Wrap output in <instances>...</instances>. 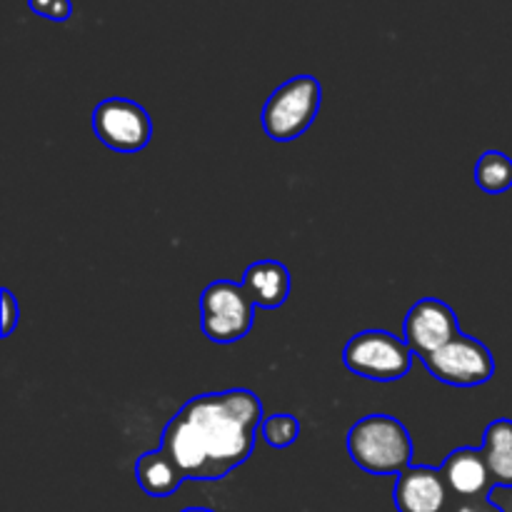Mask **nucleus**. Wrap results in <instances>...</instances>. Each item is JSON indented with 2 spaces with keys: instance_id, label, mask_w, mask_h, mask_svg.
I'll list each match as a JSON object with an SVG mask.
<instances>
[{
  "instance_id": "f257e3e1",
  "label": "nucleus",
  "mask_w": 512,
  "mask_h": 512,
  "mask_svg": "<svg viewBox=\"0 0 512 512\" xmlns=\"http://www.w3.org/2000/svg\"><path fill=\"white\" fill-rule=\"evenodd\" d=\"M260 425L263 403L253 390L205 393L170 418L160 448L188 480H223L253 455Z\"/></svg>"
},
{
  "instance_id": "f03ea898",
  "label": "nucleus",
  "mask_w": 512,
  "mask_h": 512,
  "mask_svg": "<svg viewBox=\"0 0 512 512\" xmlns=\"http://www.w3.org/2000/svg\"><path fill=\"white\" fill-rule=\"evenodd\" d=\"M348 453L370 475H400L413 465V440L393 415L360 418L348 433Z\"/></svg>"
},
{
  "instance_id": "7ed1b4c3",
  "label": "nucleus",
  "mask_w": 512,
  "mask_h": 512,
  "mask_svg": "<svg viewBox=\"0 0 512 512\" xmlns=\"http://www.w3.org/2000/svg\"><path fill=\"white\" fill-rule=\"evenodd\" d=\"M320 103H323V85L318 78L295 75L285 80L263 105L260 123H263L265 135L275 143L298 140L313 125Z\"/></svg>"
},
{
  "instance_id": "20e7f679",
  "label": "nucleus",
  "mask_w": 512,
  "mask_h": 512,
  "mask_svg": "<svg viewBox=\"0 0 512 512\" xmlns=\"http://www.w3.org/2000/svg\"><path fill=\"white\" fill-rule=\"evenodd\" d=\"M343 365L373 383H395L413 368V350L388 330H363L345 345Z\"/></svg>"
},
{
  "instance_id": "39448f33",
  "label": "nucleus",
  "mask_w": 512,
  "mask_h": 512,
  "mask_svg": "<svg viewBox=\"0 0 512 512\" xmlns=\"http://www.w3.org/2000/svg\"><path fill=\"white\" fill-rule=\"evenodd\" d=\"M255 303L235 280H215L200 295V328L218 345L243 340L253 328Z\"/></svg>"
},
{
  "instance_id": "423d86ee",
  "label": "nucleus",
  "mask_w": 512,
  "mask_h": 512,
  "mask_svg": "<svg viewBox=\"0 0 512 512\" xmlns=\"http://www.w3.org/2000/svg\"><path fill=\"white\" fill-rule=\"evenodd\" d=\"M423 365L435 380L455 388L485 385L495 375V358L480 340L460 333L438 353L423 358Z\"/></svg>"
},
{
  "instance_id": "0eeeda50",
  "label": "nucleus",
  "mask_w": 512,
  "mask_h": 512,
  "mask_svg": "<svg viewBox=\"0 0 512 512\" xmlns=\"http://www.w3.org/2000/svg\"><path fill=\"white\" fill-rule=\"evenodd\" d=\"M93 130L100 143L115 153H140L153 138V120L140 103L105 98L93 110Z\"/></svg>"
},
{
  "instance_id": "6e6552de",
  "label": "nucleus",
  "mask_w": 512,
  "mask_h": 512,
  "mask_svg": "<svg viewBox=\"0 0 512 512\" xmlns=\"http://www.w3.org/2000/svg\"><path fill=\"white\" fill-rule=\"evenodd\" d=\"M403 335L415 355L428 358L460 335L455 310L438 298L418 300L405 315Z\"/></svg>"
},
{
  "instance_id": "1a4fd4ad",
  "label": "nucleus",
  "mask_w": 512,
  "mask_h": 512,
  "mask_svg": "<svg viewBox=\"0 0 512 512\" xmlns=\"http://www.w3.org/2000/svg\"><path fill=\"white\" fill-rule=\"evenodd\" d=\"M393 503L398 512H450L455 498L445 483L443 470L430 465H410L395 480Z\"/></svg>"
},
{
  "instance_id": "9d476101",
  "label": "nucleus",
  "mask_w": 512,
  "mask_h": 512,
  "mask_svg": "<svg viewBox=\"0 0 512 512\" xmlns=\"http://www.w3.org/2000/svg\"><path fill=\"white\" fill-rule=\"evenodd\" d=\"M443 478L453 493L455 503L470 500H490V490L495 488V478L488 468L483 448H455L443 463Z\"/></svg>"
},
{
  "instance_id": "9b49d317",
  "label": "nucleus",
  "mask_w": 512,
  "mask_h": 512,
  "mask_svg": "<svg viewBox=\"0 0 512 512\" xmlns=\"http://www.w3.org/2000/svg\"><path fill=\"white\" fill-rule=\"evenodd\" d=\"M243 288L253 298L255 308L273 310L285 305L290 295V270L278 260H258L243 273Z\"/></svg>"
},
{
  "instance_id": "f8f14e48",
  "label": "nucleus",
  "mask_w": 512,
  "mask_h": 512,
  "mask_svg": "<svg viewBox=\"0 0 512 512\" xmlns=\"http://www.w3.org/2000/svg\"><path fill=\"white\" fill-rule=\"evenodd\" d=\"M135 480L150 498H168L185 483V473L163 448L150 450L135 460Z\"/></svg>"
},
{
  "instance_id": "ddd939ff",
  "label": "nucleus",
  "mask_w": 512,
  "mask_h": 512,
  "mask_svg": "<svg viewBox=\"0 0 512 512\" xmlns=\"http://www.w3.org/2000/svg\"><path fill=\"white\" fill-rule=\"evenodd\" d=\"M483 453L495 478V485L512 488V420H493L485 428Z\"/></svg>"
},
{
  "instance_id": "4468645a",
  "label": "nucleus",
  "mask_w": 512,
  "mask_h": 512,
  "mask_svg": "<svg viewBox=\"0 0 512 512\" xmlns=\"http://www.w3.org/2000/svg\"><path fill=\"white\" fill-rule=\"evenodd\" d=\"M475 185L488 195H500L512 188V160L500 150H488L475 163Z\"/></svg>"
},
{
  "instance_id": "2eb2a0df",
  "label": "nucleus",
  "mask_w": 512,
  "mask_h": 512,
  "mask_svg": "<svg viewBox=\"0 0 512 512\" xmlns=\"http://www.w3.org/2000/svg\"><path fill=\"white\" fill-rule=\"evenodd\" d=\"M260 433H263V440L270 448H290L300 435V420L290 413L270 415V418H265L263 425H260Z\"/></svg>"
},
{
  "instance_id": "dca6fc26",
  "label": "nucleus",
  "mask_w": 512,
  "mask_h": 512,
  "mask_svg": "<svg viewBox=\"0 0 512 512\" xmlns=\"http://www.w3.org/2000/svg\"><path fill=\"white\" fill-rule=\"evenodd\" d=\"M28 5L35 15L53 20V23H65L73 15L70 0H28Z\"/></svg>"
},
{
  "instance_id": "f3484780",
  "label": "nucleus",
  "mask_w": 512,
  "mask_h": 512,
  "mask_svg": "<svg viewBox=\"0 0 512 512\" xmlns=\"http://www.w3.org/2000/svg\"><path fill=\"white\" fill-rule=\"evenodd\" d=\"M3 338H10V333L15 330V325H18V318H20V310H18V303H15L13 293H10L8 288H3Z\"/></svg>"
},
{
  "instance_id": "a211bd4d",
  "label": "nucleus",
  "mask_w": 512,
  "mask_h": 512,
  "mask_svg": "<svg viewBox=\"0 0 512 512\" xmlns=\"http://www.w3.org/2000/svg\"><path fill=\"white\" fill-rule=\"evenodd\" d=\"M450 512H505L498 505H493L490 500H470V503H455Z\"/></svg>"
},
{
  "instance_id": "6ab92c4d",
  "label": "nucleus",
  "mask_w": 512,
  "mask_h": 512,
  "mask_svg": "<svg viewBox=\"0 0 512 512\" xmlns=\"http://www.w3.org/2000/svg\"><path fill=\"white\" fill-rule=\"evenodd\" d=\"M180 512H213V510H208V508H185V510H180Z\"/></svg>"
}]
</instances>
